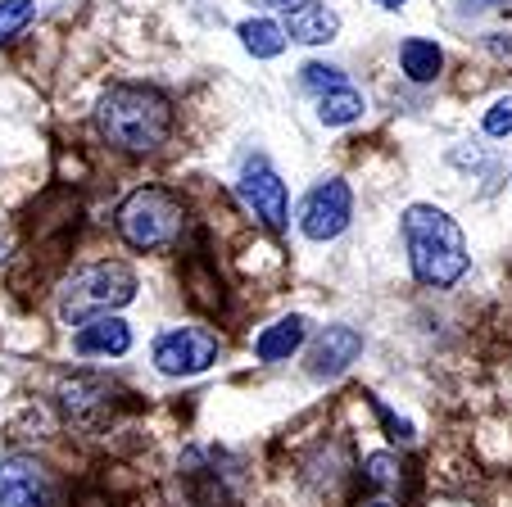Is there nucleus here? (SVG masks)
<instances>
[{"label": "nucleus", "mask_w": 512, "mask_h": 507, "mask_svg": "<svg viewBox=\"0 0 512 507\" xmlns=\"http://www.w3.org/2000/svg\"><path fill=\"white\" fill-rule=\"evenodd\" d=\"M96 132L123 154H155L173 136V105L155 87H109L96 105Z\"/></svg>", "instance_id": "nucleus-1"}, {"label": "nucleus", "mask_w": 512, "mask_h": 507, "mask_svg": "<svg viewBox=\"0 0 512 507\" xmlns=\"http://www.w3.org/2000/svg\"><path fill=\"white\" fill-rule=\"evenodd\" d=\"M404 245H408L413 277L422 281V286L449 290L454 281L467 277V240L445 209L413 204V209L404 213Z\"/></svg>", "instance_id": "nucleus-2"}, {"label": "nucleus", "mask_w": 512, "mask_h": 507, "mask_svg": "<svg viewBox=\"0 0 512 507\" xmlns=\"http://www.w3.org/2000/svg\"><path fill=\"white\" fill-rule=\"evenodd\" d=\"M186 231V209L168 186H141L118 204V236L141 254L173 249Z\"/></svg>", "instance_id": "nucleus-3"}, {"label": "nucleus", "mask_w": 512, "mask_h": 507, "mask_svg": "<svg viewBox=\"0 0 512 507\" xmlns=\"http://www.w3.org/2000/svg\"><path fill=\"white\" fill-rule=\"evenodd\" d=\"M136 272L127 268V263L118 259H105V263H91V268H82L78 277L64 286V295H59V317H64L68 326H82L91 322V317H105L114 313V308L132 304L136 299Z\"/></svg>", "instance_id": "nucleus-4"}, {"label": "nucleus", "mask_w": 512, "mask_h": 507, "mask_svg": "<svg viewBox=\"0 0 512 507\" xmlns=\"http://www.w3.org/2000/svg\"><path fill=\"white\" fill-rule=\"evenodd\" d=\"M64 489L46 462L14 453L0 462V507H59Z\"/></svg>", "instance_id": "nucleus-5"}, {"label": "nucleus", "mask_w": 512, "mask_h": 507, "mask_svg": "<svg viewBox=\"0 0 512 507\" xmlns=\"http://www.w3.org/2000/svg\"><path fill=\"white\" fill-rule=\"evenodd\" d=\"M223 345L218 335L204 331V326H173L155 340V367L164 376H195V372H209L218 363Z\"/></svg>", "instance_id": "nucleus-6"}, {"label": "nucleus", "mask_w": 512, "mask_h": 507, "mask_svg": "<svg viewBox=\"0 0 512 507\" xmlns=\"http://www.w3.org/2000/svg\"><path fill=\"white\" fill-rule=\"evenodd\" d=\"M59 408H64L68 426L78 431H100L105 421H114L118 412V385L105 376H73V381L59 385Z\"/></svg>", "instance_id": "nucleus-7"}, {"label": "nucleus", "mask_w": 512, "mask_h": 507, "mask_svg": "<svg viewBox=\"0 0 512 507\" xmlns=\"http://www.w3.org/2000/svg\"><path fill=\"white\" fill-rule=\"evenodd\" d=\"M349 218H354V195H349V186L336 182V177L313 186L300 204V231L309 240H336L340 231L349 227Z\"/></svg>", "instance_id": "nucleus-8"}, {"label": "nucleus", "mask_w": 512, "mask_h": 507, "mask_svg": "<svg viewBox=\"0 0 512 507\" xmlns=\"http://www.w3.org/2000/svg\"><path fill=\"white\" fill-rule=\"evenodd\" d=\"M236 195H241L245 209H250L268 231L286 227V204H290L286 200V182L272 173V163L263 159V154H254V159L245 163L241 182H236Z\"/></svg>", "instance_id": "nucleus-9"}, {"label": "nucleus", "mask_w": 512, "mask_h": 507, "mask_svg": "<svg viewBox=\"0 0 512 507\" xmlns=\"http://www.w3.org/2000/svg\"><path fill=\"white\" fill-rule=\"evenodd\" d=\"M358 354H363V335H358L354 326H327V331L318 335V345L309 349V376L331 381V376H340L349 363H358Z\"/></svg>", "instance_id": "nucleus-10"}, {"label": "nucleus", "mask_w": 512, "mask_h": 507, "mask_svg": "<svg viewBox=\"0 0 512 507\" xmlns=\"http://www.w3.org/2000/svg\"><path fill=\"white\" fill-rule=\"evenodd\" d=\"M73 349L87 358H118L132 349V331H127L123 317L105 313V317H91V322L78 326V335H73Z\"/></svg>", "instance_id": "nucleus-11"}, {"label": "nucleus", "mask_w": 512, "mask_h": 507, "mask_svg": "<svg viewBox=\"0 0 512 507\" xmlns=\"http://www.w3.org/2000/svg\"><path fill=\"white\" fill-rule=\"evenodd\" d=\"M309 340V317H281V322L263 326L259 340H254V354H259V363H286L295 349Z\"/></svg>", "instance_id": "nucleus-12"}, {"label": "nucleus", "mask_w": 512, "mask_h": 507, "mask_svg": "<svg viewBox=\"0 0 512 507\" xmlns=\"http://www.w3.org/2000/svg\"><path fill=\"white\" fill-rule=\"evenodd\" d=\"M340 32V14L327 5H304V10L286 14V37L304 41V46H322V41H336Z\"/></svg>", "instance_id": "nucleus-13"}, {"label": "nucleus", "mask_w": 512, "mask_h": 507, "mask_svg": "<svg viewBox=\"0 0 512 507\" xmlns=\"http://www.w3.org/2000/svg\"><path fill=\"white\" fill-rule=\"evenodd\" d=\"M399 68H404L408 82H435V77H440V68H445V55H440V46H435V41L408 37L404 46H399Z\"/></svg>", "instance_id": "nucleus-14"}, {"label": "nucleus", "mask_w": 512, "mask_h": 507, "mask_svg": "<svg viewBox=\"0 0 512 507\" xmlns=\"http://www.w3.org/2000/svg\"><path fill=\"white\" fill-rule=\"evenodd\" d=\"M241 41L254 59H277L286 50V28L272 19H245L241 23Z\"/></svg>", "instance_id": "nucleus-15"}, {"label": "nucleus", "mask_w": 512, "mask_h": 507, "mask_svg": "<svg viewBox=\"0 0 512 507\" xmlns=\"http://www.w3.org/2000/svg\"><path fill=\"white\" fill-rule=\"evenodd\" d=\"M363 96H358L354 87H336V91H322V100H318V118L327 127H345V123H354V118H363Z\"/></svg>", "instance_id": "nucleus-16"}, {"label": "nucleus", "mask_w": 512, "mask_h": 507, "mask_svg": "<svg viewBox=\"0 0 512 507\" xmlns=\"http://www.w3.org/2000/svg\"><path fill=\"white\" fill-rule=\"evenodd\" d=\"M363 480H368L377 494H395L399 498V489L408 485V471H404V462H399L395 453H372V458L363 462Z\"/></svg>", "instance_id": "nucleus-17"}, {"label": "nucleus", "mask_w": 512, "mask_h": 507, "mask_svg": "<svg viewBox=\"0 0 512 507\" xmlns=\"http://www.w3.org/2000/svg\"><path fill=\"white\" fill-rule=\"evenodd\" d=\"M37 19V0H0V41L19 37Z\"/></svg>", "instance_id": "nucleus-18"}, {"label": "nucleus", "mask_w": 512, "mask_h": 507, "mask_svg": "<svg viewBox=\"0 0 512 507\" xmlns=\"http://www.w3.org/2000/svg\"><path fill=\"white\" fill-rule=\"evenodd\" d=\"M300 82L309 91H336V87H345V73H340V68H331V64H304Z\"/></svg>", "instance_id": "nucleus-19"}, {"label": "nucleus", "mask_w": 512, "mask_h": 507, "mask_svg": "<svg viewBox=\"0 0 512 507\" xmlns=\"http://www.w3.org/2000/svg\"><path fill=\"white\" fill-rule=\"evenodd\" d=\"M485 132H490V136H508L512 132V96L508 100H494V109L485 114Z\"/></svg>", "instance_id": "nucleus-20"}, {"label": "nucleus", "mask_w": 512, "mask_h": 507, "mask_svg": "<svg viewBox=\"0 0 512 507\" xmlns=\"http://www.w3.org/2000/svg\"><path fill=\"white\" fill-rule=\"evenodd\" d=\"M259 10H281V14H295L304 10V5H313V0H254Z\"/></svg>", "instance_id": "nucleus-21"}, {"label": "nucleus", "mask_w": 512, "mask_h": 507, "mask_svg": "<svg viewBox=\"0 0 512 507\" xmlns=\"http://www.w3.org/2000/svg\"><path fill=\"white\" fill-rule=\"evenodd\" d=\"M381 10H399V5H404V0H377Z\"/></svg>", "instance_id": "nucleus-22"}, {"label": "nucleus", "mask_w": 512, "mask_h": 507, "mask_svg": "<svg viewBox=\"0 0 512 507\" xmlns=\"http://www.w3.org/2000/svg\"><path fill=\"white\" fill-rule=\"evenodd\" d=\"M363 507H390V503H381V498H372V503H363Z\"/></svg>", "instance_id": "nucleus-23"}]
</instances>
